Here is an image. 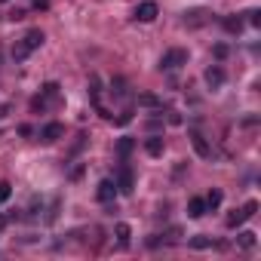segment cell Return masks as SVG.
<instances>
[{
    "label": "cell",
    "mask_w": 261,
    "mask_h": 261,
    "mask_svg": "<svg viewBox=\"0 0 261 261\" xmlns=\"http://www.w3.org/2000/svg\"><path fill=\"white\" fill-rule=\"evenodd\" d=\"M221 25H224V31H230V34H240V31H243V19H240V16H237V19H233V16H227Z\"/></svg>",
    "instance_id": "obj_11"
},
{
    "label": "cell",
    "mask_w": 261,
    "mask_h": 261,
    "mask_svg": "<svg viewBox=\"0 0 261 261\" xmlns=\"http://www.w3.org/2000/svg\"><path fill=\"white\" fill-rule=\"evenodd\" d=\"M139 105H145V108H160L163 101H160L157 95H151V92H145V95H139Z\"/></svg>",
    "instance_id": "obj_14"
},
{
    "label": "cell",
    "mask_w": 261,
    "mask_h": 261,
    "mask_svg": "<svg viewBox=\"0 0 261 261\" xmlns=\"http://www.w3.org/2000/svg\"><path fill=\"white\" fill-rule=\"evenodd\" d=\"M191 142H194V151H197L203 160H209V157H212V148H209V142H206L200 133H194V136H191Z\"/></svg>",
    "instance_id": "obj_8"
},
{
    "label": "cell",
    "mask_w": 261,
    "mask_h": 261,
    "mask_svg": "<svg viewBox=\"0 0 261 261\" xmlns=\"http://www.w3.org/2000/svg\"><path fill=\"white\" fill-rule=\"evenodd\" d=\"M133 148H136V142H133V139H120V142H117V154H120L123 160L133 154Z\"/></svg>",
    "instance_id": "obj_12"
},
{
    "label": "cell",
    "mask_w": 261,
    "mask_h": 261,
    "mask_svg": "<svg viewBox=\"0 0 261 261\" xmlns=\"http://www.w3.org/2000/svg\"><path fill=\"white\" fill-rule=\"evenodd\" d=\"M13 197V185L10 181H0V203H7Z\"/></svg>",
    "instance_id": "obj_17"
},
{
    "label": "cell",
    "mask_w": 261,
    "mask_h": 261,
    "mask_svg": "<svg viewBox=\"0 0 261 261\" xmlns=\"http://www.w3.org/2000/svg\"><path fill=\"white\" fill-rule=\"evenodd\" d=\"M221 191H209V197H206V209H218L221 206Z\"/></svg>",
    "instance_id": "obj_15"
},
{
    "label": "cell",
    "mask_w": 261,
    "mask_h": 261,
    "mask_svg": "<svg viewBox=\"0 0 261 261\" xmlns=\"http://www.w3.org/2000/svg\"><path fill=\"white\" fill-rule=\"evenodd\" d=\"M246 218H252V215H249V212H246V209H240V212H233V215H230V218H227V227H237V224H243V221H246Z\"/></svg>",
    "instance_id": "obj_16"
},
{
    "label": "cell",
    "mask_w": 261,
    "mask_h": 261,
    "mask_svg": "<svg viewBox=\"0 0 261 261\" xmlns=\"http://www.w3.org/2000/svg\"><path fill=\"white\" fill-rule=\"evenodd\" d=\"M65 136V126L62 123H46L43 129H40V139L46 142V145H53V142H59Z\"/></svg>",
    "instance_id": "obj_5"
},
{
    "label": "cell",
    "mask_w": 261,
    "mask_h": 261,
    "mask_svg": "<svg viewBox=\"0 0 261 261\" xmlns=\"http://www.w3.org/2000/svg\"><path fill=\"white\" fill-rule=\"evenodd\" d=\"M40 43H43V31H40V28H31V31H28V34L13 46V59H16V62H25V59H28Z\"/></svg>",
    "instance_id": "obj_1"
},
{
    "label": "cell",
    "mask_w": 261,
    "mask_h": 261,
    "mask_svg": "<svg viewBox=\"0 0 261 261\" xmlns=\"http://www.w3.org/2000/svg\"><path fill=\"white\" fill-rule=\"evenodd\" d=\"M129 120H133V111H123V114H120V117H117V123H120V126H126V123H129Z\"/></svg>",
    "instance_id": "obj_22"
},
{
    "label": "cell",
    "mask_w": 261,
    "mask_h": 261,
    "mask_svg": "<svg viewBox=\"0 0 261 261\" xmlns=\"http://www.w3.org/2000/svg\"><path fill=\"white\" fill-rule=\"evenodd\" d=\"M4 117H10V105H0V120Z\"/></svg>",
    "instance_id": "obj_24"
},
{
    "label": "cell",
    "mask_w": 261,
    "mask_h": 261,
    "mask_svg": "<svg viewBox=\"0 0 261 261\" xmlns=\"http://www.w3.org/2000/svg\"><path fill=\"white\" fill-rule=\"evenodd\" d=\"M120 191H117V185L111 181V178H105V181H98V191H95V197L101 200V203H111L114 197H117Z\"/></svg>",
    "instance_id": "obj_7"
},
{
    "label": "cell",
    "mask_w": 261,
    "mask_h": 261,
    "mask_svg": "<svg viewBox=\"0 0 261 261\" xmlns=\"http://www.w3.org/2000/svg\"><path fill=\"white\" fill-rule=\"evenodd\" d=\"M0 4H7V0H0Z\"/></svg>",
    "instance_id": "obj_26"
},
{
    "label": "cell",
    "mask_w": 261,
    "mask_h": 261,
    "mask_svg": "<svg viewBox=\"0 0 261 261\" xmlns=\"http://www.w3.org/2000/svg\"><path fill=\"white\" fill-rule=\"evenodd\" d=\"M145 151H148L151 157H160V154H163V139H160V136H151V139L145 142Z\"/></svg>",
    "instance_id": "obj_10"
},
{
    "label": "cell",
    "mask_w": 261,
    "mask_h": 261,
    "mask_svg": "<svg viewBox=\"0 0 261 261\" xmlns=\"http://www.w3.org/2000/svg\"><path fill=\"white\" fill-rule=\"evenodd\" d=\"M212 53H215V59H224V56H227V46H224V43H215Z\"/></svg>",
    "instance_id": "obj_21"
},
{
    "label": "cell",
    "mask_w": 261,
    "mask_h": 261,
    "mask_svg": "<svg viewBox=\"0 0 261 261\" xmlns=\"http://www.w3.org/2000/svg\"><path fill=\"white\" fill-rule=\"evenodd\" d=\"M129 237H133V227H129V224H117V240H120V246H129Z\"/></svg>",
    "instance_id": "obj_13"
},
{
    "label": "cell",
    "mask_w": 261,
    "mask_h": 261,
    "mask_svg": "<svg viewBox=\"0 0 261 261\" xmlns=\"http://www.w3.org/2000/svg\"><path fill=\"white\" fill-rule=\"evenodd\" d=\"M203 215H206V200L194 197V200L188 203V218H203Z\"/></svg>",
    "instance_id": "obj_9"
},
{
    "label": "cell",
    "mask_w": 261,
    "mask_h": 261,
    "mask_svg": "<svg viewBox=\"0 0 261 261\" xmlns=\"http://www.w3.org/2000/svg\"><path fill=\"white\" fill-rule=\"evenodd\" d=\"M157 13H160V10H157L154 0H145V4H139V7H136V19H139V22H154V19H157Z\"/></svg>",
    "instance_id": "obj_4"
},
{
    "label": "cell",
    "mask_w": 261,
    "mask_h": 261,
    "mask_svg": "<svg viewBox=\"0 0 261 261\" xmlns=\"http://www.w3.org/2000/svg\"><path fill=\"white\" fill-rule=\"evenodd\" d=\"M4 227H7V218H4V215H0V230H4Z\"/></svg>",
    "instance_id": "obj_25"
},
{
    "label": "cell",
    "mask_w": 261,
    "mask_h": 261,
    "mask_svg": "<svg viewBox=\"0 0 261 261\" xmlns=\"http://www.w3.org/2000/svg\"><path fill=\"white\" fill-rule=\"evenodd\" d=\"M203 77H206L209 89H218V86H224V68H221V65H209Z\"/></svg>",
    "instance_id": "obj_6"
},
{
    "label": "cell",
    "mask_w": 261,
    "mask_h": 261,
    "mask_svg": "<svg viewBox=\"0 0 261 261\" xmlns=\"http://www.w3.org/2000/svg\"><path fill=\"white\" fill-rule=\"evenodd\" d=\"M117 191L120 194H133V185H136V178H133V169H129V166H123L120 172H117Z\"/></svg>",
    "instance_id": "obj_3"
},
{
    "label": "cell",
    "mask_w": 261,
    "mask_h": 261,
    "mask_svg": "<svg viewBox=\"0 0 261 261\" xmlns=\"http://www.w3.org/2000/svg\"><path fill=\"white\" fill-rule=\"evenodd\" d=\"M34 10H49V0H34Z\"/></svg>",
    "instance_id": "obj_23"
},
{
    "label": "cell",
    "mask_w": 261,
    "mask_h": 261,
    "mask_svg": "<svg viewBox=\"0 0 261 261\" xmlns=\"http://www.w3.org/2000/svg\"><path fill=\"white\" fill-rule=\"evenodd\" d=\"M191 246H194V249H209V246H215V243H212L209 237H194V240H191Z\"/></svg>",
    "instance_id": "obj_18"
},
{
    "label": "cell",
    "mask_w": 261,
    "mask_h": 261,
    "mask_svg": "<svg viewBox=\"0 0 261 261\" xmlns=\"http://www.w3.org/2000/svg\"><path fill=\"white\" fill-rule=\"evenodd\" d=\"M246 16H249V25L252 28H261V10H249Z\"/></svg>",
    "instance_id": "obj_20"
},
{
    "label": "cell",
    "mask_w": 261,
    "mask_h": 261,
    "mask_svg": "<svg viewBox=\"0 0 261 261\" xmlns=\"http://www.w3.org/2000/svg\"><path fill=\"white\" fill-rule=\"evenodd\" d=\"M240 246L252 249V246H255V233H252V230H243V233H240Z\"/></svg>",
    "instance_id": "obj_19"
},
{
    "label": "cell",
    "mask_w": 261,
    "mask_h": 261,
    "mask_svg": "<svg viewBox=\"0 0 261 261\" xmlns=\"http://www.w3.org/2000/svg\"><path fill=\"white\" fill-rule=\"evenodd\" d=\"M181 65H188V49H169L160 59V71H178Z\"/></svg>",
    "instance_id": "obj_2"
}]
</instances>
